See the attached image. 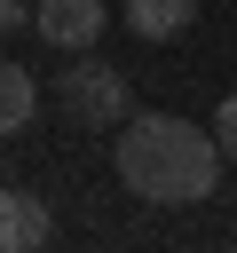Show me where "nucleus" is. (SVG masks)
I'll return each mask as SVG.
<instances>
[{"instance_id":"nucleus-3","label":"nucleus","mask_w":237,"mask_h":253,"mask_svg":"<svg viewBox=\"0 0 237 253\" xmlns=\"http://www.w3.org/2000/svg\"><path fill=\"white\" fill-rule=\"evenodd\" d=\"M103 24H111V8H103V0H40V8H32V32H40L47 47H63V55L95 47V40H103Z\"/></svg>"},{"instance_id":"nucleus-1","label":"nucleus","mask_w":237,"mask_h":253,"mask_svg":"<svg viewBox=\"0 0 237 253\" xmlns=\"http://www.w3.org/2000/svg\"><path fill=\"white\" fill-rule=\"evenodd\" d=\"M118 182L150 206H198L221 182V142L174 111H142L118 126Z\"/></svg>"},{"instance_id":"nucleus-8","label":"nucleus","mask_w":237,"mask_h":253,"mask_svg":"<svg viewBox=\"0 0 237 253\" xmlns=\"http://www.w3.org/2000/svg\"><path fill=\"white\" fill-rule=\"evenodd\" d=\"M16 24H32V0H0V32H16Z\"/></svg>"},{"instance_id":"nucleus-5","label":"nucleus","mask_w":237,"mask_h":253,"mask_svg":"<svg viewBox=\"0 0 237 253\" xmlns=\"http://www.w3.org/2000/svg\"><path fill=\"white\" fill-rule=\"evenodd\" d=\"M118 16H126L134 40H174V32H190L198 0H118Z\"/></svg>"},{"instance_id":"nucleus-4","label":"nucleus","mask_w":237,"mask_h":253,"mask_svg":"<svg viewBox=\"0 0 237 253\" xmlns=\"http://www.w3.org/2000/svg\"><path fill=\"white\" fill-rule=\"evenodd\" d=\"M47 237H55L47 206H40L32 190H16V182H8V190H0V253H40Z\"/></svg>"},{"instance_id":"nucleus-7","label":"nucleus","mask_w":237,"mask_h":253,"mask_svg":"<svg viewBox=\"0 0 237 253\" xmlns=\"http://www.w3.org/2000/svg\"><path fill=\"white\" fill-rule=\"evenodd\" d=\"M213 142H221V158H237V95L213 111Z\"/></svg>"},{"instance_id":"nucleus-6","label":"nucleus","mask_w":237,"mask_h":253,"mask_svg":"<svg viewBox=\"0 0 237 253\" xmlns=\"http://www.w3.org/2000/svg\"><path fill=\"white\" fill-rule=\"evenodd\" d=\"M32 111H40V87H32V71L0 55V142H8V134H24V126H32Z\"/></svg>"},{"instance_id":"nucleus-2","label":"nucleus","mask_w":237,"mask_h":253,"mask_svg":"<svg viewBox=\"0 0 237 253\" xmlns=\"http://www.w3.org/2000/svg\"><path fill=\"white\" fill-rule=\"evenodd\" d=\"M55 103H63L79 126H126V119H134L126 71H118V63H103V55H87V47H79V63H71V71H55Z\"/></svg>"}]
</instances>
